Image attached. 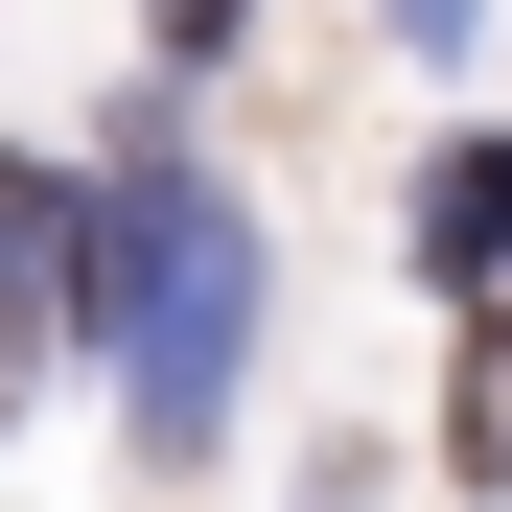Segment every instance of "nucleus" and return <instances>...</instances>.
<instances>
[{"mask_svg": "<svg viewBox=\"0 0 512 512\" xmlns=\"http://www.w3.org/2000/svg\"><path fill=\"white\" fill-rule=\"evenodd\" d=\"M140 24H163V47H187V70H210V47H233V0H140Z\"/></svg>", "mask_w": 512, "mask_h": 512, "instance_id": "nucleus-5", "label": "nucleus"}, {"mask_svg": "<svg viewBox=\"0 0 512 512\" xmlns=\"http://www.w3.org/2000/svg\"><path fill=\"white\" fill-rule=\"evenodd\" d=\"M396 24H419V47H466V24H489V0H396Z\"/></svg>", "mask_w": 512, "mask_h": 512, "instance_id": "nucleus-6", "label": "nucleus"}, {"mask_svg": "<svg viewBox=\"0 0 512 512\" xmlns=\"http://www.w3.org/2000/svg\"><path fill=\"white\" fill-rule=\"evenodd\" d=\"M419 256H443V280H512V140H443V163H419Z\"/></svg>", "mask_w": 512, "mask_h": 512, "instance_id": "nucleus-3", "label": "nucleus"}, {"mask_svg": "<svg viewBox=\"0 0 512 512\" xmlns=\"http://www.w3.org/2000/svg\"><path fill=\"white\" fill-rule=\"evenodd\" d=\"M443 466H466V489H512V326H489V350H466V396H443Z\"/></svg>", "mask_w": 512, "mask_h": 512, "instance_id": "nucleus-4", "label": "nucleus"}, {"mask_svg": "<svg viewBox=\"0 0 512 512\" xmlns=\"http://www.w3.org/2000/svg\"><path fill=\"white\" fill-rule=\"evenodd\" d=\"M70 303H94V350H117L140 466H210L233 443V373H256V210L210 187V163H117Z\"/></svg>", "mask_w": 512, "mask_h": 512, "instance_id": "nucleus-1", "label": "nucleus"}, {"mask_svg": "<svg viewBox=\"0 0 512 512\" xmlns=\"http://www.w3.org/2000/svg\"><path fill=\"white\" fill-rule=\"evenodd\" d=\"M47 233H70V187L0 163V419H24V373H47Z\"/></svg>", "mask_w": 512, "mask_h": 512, "instance_id": "nucleus-2", "label": "nucleus"}]
</instances>
